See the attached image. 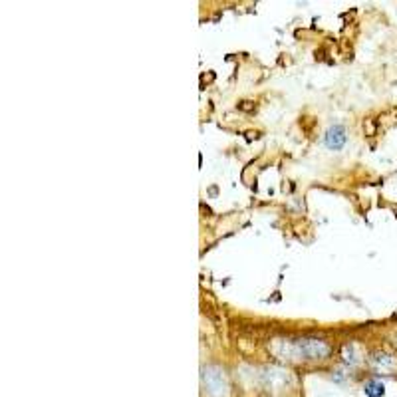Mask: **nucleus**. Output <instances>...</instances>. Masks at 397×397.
Here are the masks:
<instances>
[{
    "label": "nucleus",
    "mask_w": 397,
    "mask_h": 397,
    "mask_svg": "<svg viewBox=\"0 0 397 397\" xmlns=\"http://www.w3.org/2000/svg\"><path fill=\"white\" fill-rule=\"evenodd\" d=\"M326 145L330 149H342L346 145V130L342 125H334L326 133Z\"/></svg>",
    "instance_id": "1"
},
{
    "label": "nucleus",
    "mask_w": 397,
    "mask_h": 397,
    "mask_svg": "<svg viewBox=\"0 0 397 397\" xmlns=\"http://www.w3.org/2000/svg\"><path fill=\"white\" fill-rule=\"evenodd\" d=\"M366 396L368 397H383V393H386V388H383V383L381 381H378V379H371V381H368L366 383Z\"/></svg>",
    "instance_id": "2"
}]
</instances>
